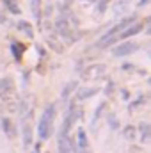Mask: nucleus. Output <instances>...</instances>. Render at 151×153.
Here are the masks:
<instances>
[{
  "instance_id": "1",
  "label": "nucleus",
  "mask_w": 151,
  "mask_h": 153,
  "mask_svg": "<svg viewBox=\"0 0 151 153\" xmlns=\"http://www.w3.org/2000/svg\"><path fill=\"white\" fill-rule=\"evenodd\" d=\"M53 117H55V105H46L43 114L38 121V135L41 139H48L52 134V125H53Z\"/></svg>"
},
{
  "instance_id": "2",
  "label": "nucleus",
  "mask_w": 151,
  "mask_h": 153,
  "mask_svg": "<svg viewBox=\"0 0 151 153\" xmlns=\"http://www.w3.org/2000/svg\"><path fill=\"white\" fill-rule=\"evenodd\" d=\"M105 73H107V66L105 64H93V66L84 70L82 78H85V80H98V78H103Z\"/></svg>"
},
{
  "instance_id": "3",
  "label": "nucleus",
  "mask_w": 151,
  "mask_h": 153,
  "mask_svg": "<svg viewBox=\"0 0 151 153\" xmlns=\"http://www.w3.org/2000/svg\"><path fill=\"white\" fill-rule=\"evenodd\" d=\"M137 50H139V45H137V43L124 41V43H121L119 46L114 48V55H115V57H124V55H130V53H133V52H137Z\"/></svg>"
},
{
  "instance_id": "4",
  "label": "nucleus",
  "mask_w": 151,
  "mask_h": 153,
  "mask_svg": "<svg viewBox=\"0 0 151 153\" xmlns=\"http://www.w3.org/2000/svg\"><path fill=\"white\" fill-rule=\"evenodd\" d=\"M142 29H144V25H142L141 22H137V23H132V25H130V27H126V29H124L123 32H119V36H115V41H117V39H121V41H123V39L132 38V36L139 34V32H141Z\"/></svg>"
},
{
  "instance_id": "5",
  "label": "nucleus",
  "mask_w": 151,
  "mask_h": 153,
  "mask_svg": "<svg viewBox=\"0 0 151 153\" xmlns=\"http://www.w3.org/2000/svg\"><path fill=\"white\" fill-rule=\"evenodd\" d=\"M55 27H57V32H59L62 38L71 39V29H70V23H68V20H66L64 16H61V18L57 20Z\"/></svg>"
},
{
  "instance_id": "6",
  "label": "nucleus",
  "mask_w": 151,
  "mask_h": 153,
  "mask_svg": "<svg viewBox=\"0 0 151 153\" xmlns=\"http://www.w3.org/2000/svg\"><path fill=\"white\" fill-rule=\"evenodd\" d=\"M14 91V84L11 78H0V98H7L9 94H13Z\"/></svg>"
},
{
  "instance_id": "7",
  "label": "nucleus",
  "mask_w": 151,
  "mask_h": 153,
  "mask_svg": "<svg viewBox=\"0 0 151 153\" xmlns=\"http://www.w3.org/2000/svg\"><path fill=\"white\" fill-rule=\"evenodd\" d=\"M29 119H30V116H25V123H23V144L25 146L32 144V126H30Z\"/></svg>"
},
{
  "instance_id": "8",
  "label": "nucleus",
  "mask_w": 151,
  "mask_h": 153,
  "mask_svg": "<svg viewBox=\"0 0 151 153\" xmlns=\"http://www.w3.org/2000/svg\"><path fill=\"white\" fill-rule=\"evenodd\" d=\"M76 141H78V152H87V148H89V141H87V134H85V130H84L82 126L78 128Z\"/></svg>"
},
{
  "instance_id": "9",
  "label": "nucleus",
  "mask_w": 151,
  "mask_h": 153,
  "mask_svg": "<svg viewBox=\"0 0 151 153\" xmlns=\"http://www.w3.org/2000/svg\"><path fill=\"white\" fill-rule=\"evenodd\" d=\"M96 93H98L96 87H85V89H80V91L76 93V100H87V98L94 96Z\"/></svg>"
},
{
  "instance_id": "10",
  "label": "nucleus",
  "mask_w": 151,
  "mask_h": 153,
  "mask_svg": "<svg viewBox=\"0 0 151 153\" xmlns=\"http://www.w3.org/2000/svg\"><path fill=\"white\" fill-rule=\"evenodd\" d=\"M59 153H73L71 146H70V139L68 137L64 139V135L59 137Z\"/></svg>"
},
{
  "instance_id": "11",
  "label": "nucleus",
  "mask_w": 151,
  "mask_h": 153,
  "mask_svg": "<svg viewBox=\"0 0 151 153\" xmlns=\"http://www.w3.org/2000/svg\"><path fill=\"white\" fill-rule=\"evenodd\" d=\"M139 132H141V143H148L150 141V125L148 123H141L139 125Z\"/></svg>"
},
{
  "instance_id": "12",
  "label": "nucleus",
  "mask_w": 151,
  "mask_h": 153,
  "mask_svg": "<svg viewBox=\"0 0 151 153\" xmlns=\"http://www.w3.org/2000/svg\"><path fill=\"white\" fill-rule=\"evenodd\" d=\"M18 29L23 30L29 38H34V30H32V25H30L29 22H25V20H23V22H18Z\"/></svg>"
},
{
  "instance_id": "13",
  "label": "nucleus",
  "mask_w": 151,
  "mask_h": 153,
  "mask_svg": "<svg viewBox=\"0 0 151 153\" xmlns=\"http://www.w3.org/2000/svg\"><path fill=\"white\" fill-rule=\"evenodd\" d=\"M11 52H13V57H14L16 61H20V59H21V53H23V46L14 41V43H11Z\"/></svg>"
},
{
  "instance_id": "14",
  "label": "nucleus",
  "mask_w": 151,
  "mask_h": 153,
  "mask_svg": "<svg viewBox=\"0 0 151 153\" xmlns=\"http://www.w3.org/2000/svg\"><path fill=\"white\" fill-rule=\"evenodd\" d=\"M30 9H32V14L36 20H41V0H30Z\"/></svg>"
},
{
  "instance_id": "15",
  "label": "nucleus",
  "mask_w": 151,
  "mask_h": 153,
  "mask_svg": "<svg viewBox=\"0 0 151 153\" xmlns=\"http://www.w3.org/2000/svg\"><path fill=\"white\" fill-rule=\"evenodd\" d=\"M2 130L7 134V135H14V130H13V123H11V119L9 117H2Z\"/></svg>"
},
{
  "instance_id": "16",
  "label": "nucleus",
  "mask_w": 151,
  "mask_h": 153,
  "mask_svg": "<svg viewBox=\"0 0 151 153\" xmlns=\"http://www.w3.org/2000/svg\"><path fill=\"white\" fill-rule=\"evenodd\" d=\"M75 89H76V82H70V84L62 89V98H64V100H68V98H70V94H71Z\"/></svg>"
},
{
  "instance_id": "17",
  "label": "nucleus",
  "mask_w": 151,
  "mask_h": 153,
  "mask_svg": "<svg viewBox=\"0 0 151 153\" xmlns=\"http://www.w3.org/2000/svg\"><path fill=\"white\" fill-rule=\"evenodd\" d=\"M4 4L7 5V9H9L13 14H20V7H18L16 0H4Z\"/></svg>"
},
{
  "instance_id": "18",
  "label": "nucleus",
  "mask_w": 151,
  "mask_h": 153,
  "mask_svg": "<svg viewBox=\"0 0 151 153\" xmlns=\"http://www.w3.org/2000/svg\"><path fill=\"white\" fill-rule=\"evenodd\" d=\"M123 134H124V137H126V139H130V141H132V139H135V137H137V128H135V126H126V128L123 130Z\"/></svg>"
},
{
  "instance_id": "19",
  "label": "nucleus",
  "mask_w": 151,
  "mask_h": 153,
  "mask_svg": "<svg viewBox=\"0 0 151 153\" xmlns=\"http://www.w3.org/2000/svg\"><path fill=\"white\" fill-rule=\"evenodd\" d=\"M103 107H105V103H100V107H98V111H96V114H94V117H93V126H94V123L98 121V117H100V112L103 111Z\"/></svg>"
},
{
  "instance_id": "20",
  "label": "nucleus",
  "mask_w": 151,
  "mask_h": 153,
  "mask_svg": "<svg viewBox=\"0 0 151 153\" xmlns=\"http://www.w3.org/2000/svg\"><path fill=\"white\" fill-rule=\"evenodd\" d=\"M107 4H109V0H100V4H98V11H100V13H105Z\"/></svg>"
},
{
  "instance_id": "21",
  "label": "nucleus",
  "mask_w": 151,
  "mask_h": 153,
  "mask_svg": "<svg viewBox=\"0 0 151 153\" xmlns=\"http://www.w3.org/2000/svg\"><path fill=\"white\" fill-rule=\"evenodd\" d=\"M109 121H110V126H112V130H115V128L119 126V125H117V119H115V117H114L112 114L109 116Z\"/></svg>"
},
{
  "instance_id": "22",
  "label": "nucleus",
  "mask_w": 151,
  "mask_h": 153,
  "mask_svg": "<svg viewBox=\"0 0 151 153\" xmlns=\"http://www.w3.org/2000/svg\"><path fill=\"white\" fill-rule=\"evenodd\" d=\"M112 82H110V84H109V85H107V91H105V93H107V94H110V93H112Z\"/></svg>"
},
{
  "instance_id": "23",
  "label": "nucleus",
  "mask_w": 151,
  "mask_h": 153,
  "mask_svg": "<svg viewBox=\"0 0 151 153\" xmlns=\"http://www.w3.org/2000/svg\"><path fill=\"white\" fill-rule=\"evenodd\" d=\"M148 2H150V0H141V2H139V5H146Z\"/></svg>"
}]
</instances>
